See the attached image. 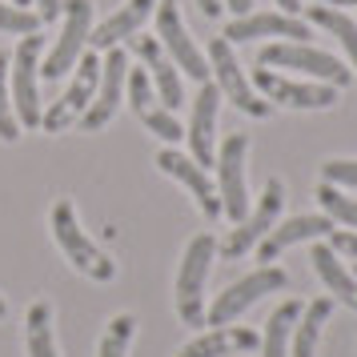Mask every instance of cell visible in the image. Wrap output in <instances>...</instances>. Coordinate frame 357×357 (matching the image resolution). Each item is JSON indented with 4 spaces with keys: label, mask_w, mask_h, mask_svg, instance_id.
<instances>
[{
    "label": "cell",
    "mask_w": 357,
    "mask_h": 357,
    "mask_svg": "<svg viewBox=\"0 0 357 357\" xmlns=\"http://www.w3.org/2000/svg\"><path fill=\"white\" fill-rule=\"evenodd\" d=\"M197 4H201L205 17H221V8H225V0H197Z\"/></svg>",
    "instance_id": "35"
},
{
    "label": "cell",
    "mask_w": 357,
    "mask_h": 357,
    "mask_svg": "<svg viewBox=\"0 0 357 357\" xmlns=\"http://www.w3.org/2000/svg\"><path fill=\"white\" fill-rule=\"evenodd\" d=\"M209 73L217 77L221 97L233 100L245 116H257V121H265V116L273 113V105H269V100H261L257 89H253V84H249V77L241 73V65H237V52H233V45H229L225 36H213V45H209Z\"/></svg>",
    "instance_id": "6"
},
{
    "label": "cell",
    "mask_w": 357,
    "mask_h": 357,
    "mask_svg": "<svg viewBox=\"0 0 357 357\" xmlns=\"http://www.w3.org/2000/svg\"><path fill=\"white\" fill-rule=\"evenodd\" d=\"M261 65L265 68H293V73H305L313 81L333 84V89H345L354 81V68H345L333 56V52H321L313 45H301V40H277V45H265L261 49Z\"/></svg>",
    "instance_id": "3"
},
{
    "label": "cell",
    "mask_w": 357,
    "mask_h": 357,
    "mask_svg": "<svg viewBox=\"0 0 357 357\" xmlns=\"http://www.w3.org/2000/svg\"><path fill=\"white\" fill-rule=\"evenodd\" d=\"M213 257H217V241L213 233H197L181 253L177 285H173V301H177V317L185 325H205V281H209Z\"/></svg>",
    "instance_id": "1"
},
{
    "label": "cell",
    "mask_w": 357,
    "mask_h": 357,
    "mask_svg": "<svg viewBox=\"0 0 357 357\" xmlns=\"http://www.w3.org/2000/svg\"><path fill=\"white\" fill-rule=\"evenodd\" d=\"M13 4H17V8H24V4H33V0H13Z\"/></svg>",
    "instance_id": "38"
},
{
    "label": "cell",
    "mask_w": 357,
    "mask_h": 357,
    "mask_svg": "<svg viewBox=\"0 0 357 357\" xmlns=\"http://www.w3.org/2000/svg\"><path fill=\"white\" fill-rule=\"evenodd\" d=\"M61 17H65V29L56 36L52 52L45 56V65H40L45 81H61L68 68L81 61L84 45H89V33H93V0H65Z\"/></svg>",
    "instance_id": "5"
},
{
    "label": "cell",
    "mask_w": 357,
    "mask_h": 357,
    "mask_svg": "<svg viewBox=\"0 0 357 357\" xmlns=\"http://www.w3.org/2000/svg\"><path fill=\"white\" fill-rule=\"evenodd\" d=\"M354 277H357V261H354Z\"/></svg>",
    "instance_id": "40"
},
{
    "label": "cell",
    "mask_w": 357,
    "mask_h": 357,
    "mask_svg": "<svg viewBox=\"0 0 357 357\" xmlns=\"http://www.w3.org/2000/svg\"><path fill=\"white\" fill-rule=\"evenodd\" d=\"M137 333V317L132 313H116L109 329H105V337L97 345V357H129V341Z\"/></svg>",
    "instance_id": "28"
},
{
    "label": "cell",
    "mask_w": 357,
    "mask_h": 357,
    "mask_svg": "<svg viewBox=\"0 0 357 357\" xmlns=\"http://www.w3.org/2000/svg\"><path fill=\"white\" fill-rule=\"evenodd\" d=\"M333 233V221L325 217V213H297V217H285L281 225H273L265 237L257 241V257L269 265V261H277L289 245L297 241H321V237H329Z\"/></svg>",
    "instance_id": "17"
},
{
    "label": "cell",
    "mask_w": 357,
    "mask_h": 357,
    "mask_svg": "<svg viewBox=\"0 0 357 357\" xmlns=\"http://www.w3.org/2000/svg\"><path fill=\"white\" fill-rule=\"evenodd\" d=\"M52 241L61 245V253L65 261H73L84 277H93V281H113L116 277V265L109 253H100L97 241H89L84 237V229L77 225V209L68 205V201H56L52 205Z\"/></svg>",
    "instance_id": "2"
},
{
    "label": "cell",
    "mask_w": 357,
    "mask_h": 357,
    "mask_svg": "<svg viewBox=\"0 0 357 357\" xmlns=\"http://www.w3.org/2000/svg\"><path fill=\"white\" fill-rule=\"evenodd\" d=\"M24 345H29V357H61L56 354V337H52V309L45 301L29 305V317H24Z\"/></svg>",
    "instance_id": "25"
},
{
    "label": "cell",
    "mask_w": 357,
    "mask_h": 357,
    "mask_svg": "<svg viewBox=\"0 0 357 357\" xmlns=\"http://www.w3.org/2000/svg\"><path fill=\"white\" fill-rule=\"evenodd\" d=\"M329 313H333V297H313L309 305H301V317H297L289 337V357L317 354V341H321V329L329 325Z\"/></svg>",
    "instance_id": "22"
},
{
    "label": "cell",
    "mask_w": 357,
    "mask_h": 357,
    "mask_svg": "<svg viewBox=\"0 0 357 357\" xmlns=\"http://www.w3.org/2000/svg\"><path fill=\"white\" fill-rule=\"evenodd\" d=\"M297 317H301V301H281V305L273 309V317L265 321L261 354H265V357H289V337H293Z\"/></svg>",
    "instance_id": "24"
},
{
    "label": "cell",
    "mask_w": 357,
    "mask_h": 357,
    "mask_svg": "<svg viewBox=\"0 0 357 357\" xmlns=\"http://www.w3.org/2000/svg\"><path fill=\"white\" fill-rule=\"evenodd\" d=\"M325 245H329L333 253H345V257H354V261H357V229H333Z\"/></svg>",
    "instance_id": "32"
},
{
    "label": "cell",
    "mask_w": 357,
    "mask_h": 357,
    "mask_svg": "<svg viewBox=\"0 0 357 357\" xmlns=\"http://www.w3.org/2000/svg\"><path fill=\"white\" fill-rule=\"evenodd\" d=\"M100 84V61L97 52H81V61L73 65V84L61 100H52V109L40 116L45 132H65L73 121H81V113L93 105V93Z\"/></svg>",
    "instance_id": "11"
},
{
    "label": "cell",
    "mask_w": 357,
    "mask_h": 357,
    "mask_svg": "<svg viewBox=\"0 0 357 357\" xmlns=\"http://www.w3.org/2000/svg\"><path fill=\"white\" fill-rule=\"evenodd\" d=\"M132 113L141 116V125H145L149 132H157L161 141H169V145H177V141H185V129H181V121L169 109H161L157 100H149V105H137Z\"/></svg>",
    "instance_id": "26"
},
{
    "label": "cell",
    "mask_w": 357,
    "mask_h": 357,
    "mask_svg": "<svg viewBox=\"0 0 357 357\" xmlns=\"http://www.w3.org/2000/svg\"><path fill=\"white\" fill-rule=\"evenodd\" d=\"M40 17L29 13V8H17V4H0V33H17V36H29L36 33Z\"/></svg>",
    "instance_id": "31"
},
{
    "label": "cell",
    "mask_w": 357,
    "mask_h": 357,
    "mask_svg": "<svg viewBox=\"0 0 357 357\" xmlns=\"http://www.w3.org/2000/svg\"><path fill=\"white\" fill-rule=\"evenodd\" d=\"M153 8H157V0H125L121 8H116L109 20H100L97 29L89 33V45L93 52H105V49H116L121 40H129V36L141 33V24L153 17Z\"/></svg>",
    "instance_id": "19"
},
{
    "label": "cell",
    "mask_w": 357,
    "mask_h": 357,
    "mask_svg": "<svg viewBox=\"0 0 357 357\" xmlns=\"http://www.w3.org/2000/svg\"><path fill=\"white\" fill-rule=\"evenodd\" d=\"M217 109H221V89L201 81L193 97V116H189V129H185V141H189L193 161L201 169L217 161Z\"/></svg>",
    "instance_id": "16"
},
{
    "label": "cell",
    "mask_w": 357,
    "mask_h": 357,
    "mask_svg": "<svg viewBox=\"0 0 357 357\" xmlns=\"http://www.w3.org/2000/svg\"><path fill=\"white\" fill-rule=\"evenodd\" d=\"M225 8L233 17H245V13H253V0H225Z\"/></svg>",
    "instance_id": "34"
},
{
    "label": "cell",
    "mask_w": 357,
    "mask_h": 357,
    "mask_svg": "<svg viewBox=\"0 0 357 357\" xmlns=\"http://www.w3.org/2000/svg\"><path fill=\"white\" fill-rule=\"evenodd\" d=\"M317 205L325 209V217L329 221H341L345 229H357V201L354 197H345V189H337V185H317Z\"/></svg>",
    "instance_id": "27"
},
{
    "label": "cell",
    "mask_w": 357,
    "mask_h": 357,
    "mask_svg": "<svg viewBox=\"0 0 357 357\" xmlns=\"http://www.w3.org/2000/svg\"><path fill=\"white\" fill-rule=\"evenodd\" d=\"M125 77H129V56L121 49H105V61H100V84L93 93V105L81 113V125L84 132H97L105 129L109 121L116 116L121 109V97H125Z\"/></svg>",
    "instance_id": "12"
},
{
    "label": "cell",
    "mask_w": 357,
    "mask_h": 357,
    "mask_svg": "<svg viewBox=\"0 0 357 357\" xmlns=\"http://www.w3.org/2000/svg\"><path fill=\"white\" fill-rule=\"evenodd\" d=\"M132 40V52L145 61V73H149V81L157 84V93H161V109H169V113H177L181 109V100H185V89H181V77H177V65L165 56L161 49V40L157 36H129Z\"/></svg>",
    "instance_id": "18"
},
{
    "label": "cell",
    "mask_w": 357,
    "mask_h": 357,
    "mask_svg": "<svg viewBox=\"0 0 357 357\" xmlns=\"http://www.w3.org/2000/svg\"><path fill=\"white\" fill-rule=\"evenodd\" d=\"M321 181L337 189H357V157H333L321 165Z\"/></svg>",
    "instance_id": "30"
},
{
    "label": "cell",
    "mask_w": 357,
    "mask_h": 357,
    "mask_svg": "<svg viewBox=\"0 0 357 357\" xmlns=\"http://www.w3.org/2000/svg\"><path fill=\"white\" fill-rule=\"evenodd\" d=\"M33 4H36V17H40V20H56L65 0H33Z\"/></svg>",
    "instance_id": "33"
},
{
    "label": "cell",
    "mask_w": 357,
    "mask_h": 357,
    "mask_svg": "<svg viewBox=\"0 0 357 357\" xmlns=\"http://www.w3.org/2000/svg\"><path fill=\"white\" fill-rule=\"evenodd\" d=\"M229 45H245V40H261V36H285V40H301L305 45L313 29L309 20L289 17V13H245V17H233L221 33Z\"/></svg>",
    "instance_id": "14"
},
{
    "label": "cell",
    "mask_w": 357,
    "mask_h": 357,
    "mask_svg": "<svg viewBox=\"0 0 357 357\" xmlns=\"http://www.w3.org/2000/svg\"><path fill=\"white\" fill-rule=\"evenodd\" d=\"M157 169H161L165 177L181 181V185L193 193L197 209L205 213V221H217V217H221V197H217V185H213L209 173H205L193 157H185V153H177V149H161V153H157Z\"/></svg>",
    "instance_id": "15"
},
{
    "label": "cell",
    "mask_w": 357,
    "mask_h": 357,
    "mask_svg": "<svg viewBox=\"0 0 357 357\" xmlns=\"http://www.w3.org/2000/svg\"><path fill=\"white\" fill-rule=\"evenodd\" d=\"M309 24H317V29H325V33L333 36L341 49H345V56H349V65L357 73V20L345 17L333 4H313L309 8Z\"/></svg>",
    "instance_id": "23"
},
{
    "label": "cell",
    "mask_w": 357,
    "mask_h": 357,
    "mask_svg": "<svg viewBox=\"0 0 357 357\" xmlns=\"http://www.w3.org/2000/svg\"><path fill=\"white\" fill-rule=\"evenodd\" d=\"M277 4H281V13H289V17L301 13V0H277Z\"/></svg>",
    "instance_id": "36"
},
{
    "label": "cell",
    "mask_w": 357,
    "mask_h": 357,
    "mask_svg": "<svg viewBox=\"0 0 357 357\" xmlns=\"http://www.w3.org/2000/svg\"><path fill=\"white\" fill-rule=\"evenodd\" d=\"M261 337L245 325H213L209 333L193 337L189 345H181L177 357H229V354H245V349H257Z\"/></svg>",
    "instance_id": "20"
},
{
    "label": "cell",
    "mask_w": 357,
    "mask_h": 357,
    "mask_svg": "<svg viewBox=\"0 0 357 357\" xmlns=\"http://www.w3.org/2000/svg\"><path fill=\"white\" fill-rule=\"evenodd\" d=\"M317 4H333V8H349V4H354L357 8V0H317Z\"/></svg>",
    "instance_id": "37"
},
{
    "label": "cell",
    "mask_w": 357,
    "mask_h": 357,
    "mask_svg": "<svg viewBox=\"0 0 357 357\" xmlns=\"http://www.w3.org/2000/svg\"><path fill=\"white\" fill-rule=\"evenodd\" d=\"M285 281H289V277H285V269H277V265L253 269L249 277H241V281H233L229 289L217 293V301L205 309V325H233L249 305H257L265 293L285 289Z\"/></svg>",
    "instance_id": "4"
},
{
    "label": "cell",
    "mask_w": 357,
    "mask_h": 357,
    "mask_svg": "<svg viewBox=\"0 0 357 357\" xmlns=\"http://www.w3.org/2000/svg\"><path fill=\"white\" fill-rule=\"evenodd\" d=\"M153 13H157V40H161V49H169L173 65H177L181 73H189L193 81H209V61H205L201 49L193 45V36H189L185 20H181V8L173 0H161Z\"/></svg>",
    "instance_id": "13"
},
{
    "label": "cell",
    "mask_w": 357,
    "mask_h": 357,
    "mask_svg": "<svg viewBox=\"0 0 357 357\" xmlns=\"http://www.w3.org/2000/svg\"><path fill=\"white\" fill-rule=\"evenodd\" d=\"M4 313H8V305H4V297H0V317H4Z\"/></svg>",
    "instance_id": "39"
},
{
    "label": "cell",
    "mask_w": 357,
    "mask_h": 357,
    "mask_svg": "<svg viewBox=\"0 0 357 357\" xmlns=\"http://www.w3.org/2000/svg\"><path fill=\"white\" fill-rule=\"evenodd\" d=\"M245 153H249V137L233 132L217 153V197H221V217L229 221H245L249 213V189H245Z\"/></svg>",
    "instance_id": "10"
},
{
    "label": "cell",
    "mask_w": 357,
    "mask_h": 357,
    "mask_svg": "<svg viewBox=\"0 0 357 357\" xmlns=\"http://www.w3.org/2000/svg\"><path fill=\"white\" fill-rule=\"evenodd\" d=\"M309 261H313V269H317V277H321V285L333 293V301L357 309V277L337 261V253H333L325 241H317L313 253H309Z\"/></svg>",
    "instance_id": "21"
},
{
    "label": "cell",
    "mask_w": 357,
    "mask_h": 357,
    "mask_svg": "<svg viewBox=\"0 0 357 357\" xmlns=\"http://www.w3.org/2000/svg\"><path fill=\"white\" fill-rule=\"evenodd\" d=\"M253 89H261L269 105L305 109V113H321V109H333V105H337V89H333V84H321V81H289V77H281L277 68H265V65L253 73Z\"/></svg>",
    "instance_id": "9"
},
{
    "label": "cell",
    "mask_w": 357,
    "mask_h": 357,
    "mask_svg": "<svg viewBox=\"0 0 357 357\" xmlns=\"http://www.w3.org/2000/svg\"><path fill=\"white\" fill-rule=\"evenodd\" d=\"M281 205H285V185H281L277 177H269L265 189H261V197H257V209L245 213V221H237V229L217 245V253H221L225 261H237V257H245L249 249H257V241L277 225Z\"/></svg>",
    "instance_id": "7"
},
{
    "label": "cell",
    "mask_w": 357,
    "mask_h": 357,
    "mask_svg": "<svg viewBox=\"0 0 357 357\" xmlns=\"http://www.w3.org/2000/svg\"><path fill=\"white\" fill-rule=\"evenodd\" d=\"M40 36L29 33L20 36L17 52L8 56V73H13V113H17L20 125H29V129H36L40 125V84H36V73H40Z\"/></svg>",
    "instance_id": "8"
},
{
    "label": "cell",
    "mask_w": 357,
    "mask_h": 357,
    "mask_svg": "<svg viewBox=\"0 0 357 357\" xmlns=\"http://www.w3.org/2000/svg\"><path fill=\"white\" fill-rule=\"evenodd\" d=\"M20 137V121L13 113V97H8V52H0V141H17Z\"/></svg>",
    "instance_id": "29"
}]
</instances>
